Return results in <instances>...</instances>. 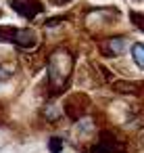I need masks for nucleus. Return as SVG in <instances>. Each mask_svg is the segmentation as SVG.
<instances>
[{
	"label": "nucleus",
	"mask_w": 144,
	"mask_h": 153,
	"mask_svg": "<svg viewBox=\"0 0 144 153\" xmlns=\"http://www.w3.org/2000/svg\"><path fill=\"white\" fill-rule=\"evenodd\" d=\"M69 74H71V55L67 51H57L50 57V65H48V80H50V86L54 88V92L63 90Z\"/></svg>",
	"instance_id": "nucleus-1"
},
{
	"label": "nucleus",
	"mask_w": 144,
	"mask_h": 153,
	"mask_svg": "<svg viewBox=\"0 0 144 153\" xmlns=\"http://www.w3.org/2000/svg\"><path fill=\"white\" fill-rule=\"evenodd\" d=\"M0 40L2 42H15L23 48H29L36 44V32L32 30H15V27H0Z\"/></svg>",
	"instance_id": "nucleus-2"
},
{
	"label": "nucleus",
	"mask_w": 144,
	"mask_h": 153,
	"mask_svg": "<svg viewBox=\"0 0 144 153\" xmlns=\"http://www.w3.org/2000/svg\"><path fill=\"white\" fill-rule=\"evenodd\" d=\"M123 151H125V145L117 140V136L111 132H100L98 143L92 147V153H123Z\"/></svg>",
	"instance_id": "nucleus-3"
},
{
	"label": "nucleus",
	"mask_w": 144,
	"mask_h": 153,
	"mask_svg": "<svg viewBox=\"0 0 144 153\" xmlns=\"http://www.w3.org/2000/svg\"><path fill=\"white\" fill-rule=\"evenodd\" d=\"M86 105H88V99H86L84 94H73V97L67 99V103H65V111H67V115H69L71 120H77V117L84 115Z\"/></svg>",
	"instance_id": "nucleus-4"
},
{
	"label": "nucleus",
	"mask_w": 144,
	"mask_h": 153,
	"mask_svg": "<svg viewBox=\"0 0 144 153\" xmlns=\"http://www.w3.org/2000/svg\"><path fill=\"white\" fill-rule=\"evenodd\" d=\"M11 4L13 9L23 15V17H36L38 13H42V4H40V0H11Z\"/></svg>",
	"instance_id": "nucleus-5"
},
{
	"label": "nucleus",
	"mask_w": 144,
	"mask_h": 153,
	"mask_svg": "<svg viewBox=\"0 0 144 153\" xmlns=\"http://www.w3.org/2000/svg\"><path fill=\"white\" fill-rule=\"evenodd\" d=\"M125 48H127V40H125V38H109V40L102 44V51H104L109 57H117V55H121Z\"/></svg>",
	"instance_id": "nucleus-6"
},
{
	"label": "nucleus",
	"mask_w": 144,
	"mask_h": 153,
	"mask_svg": "<svg viewBox=\"0 0 144 153\" xmlns=\"http://www.w3.org/2000/svg\"><path fill=\"white\" fill-rule=\"evenodd\" d=\"M132 59L140 69H144V44L142 42H136L132 46Z\"/></svg>",
	"instance_id": "nucleus-7"
},
{
	"label": "nucleus",
	"mask_w": 144,
	"mask_h": 153,
	"mask_svg": "<svg viewBox=\"0 0 144 153\" xmlns=\"http://www.w3.org/2000/svg\"><path fill=\"white\" fill-rule=\"evenodd\" d=\"M115 90H119V92H136L138 86L134 82H115Z\"/></svg>",
	"instance_id": "nucleus-8"
},
{
	"label": "nucleus",
	"mask_w": 144,
	"mask_h": 153,
	"mask_svg": "<svg viewBox=\"0 0 144 153\" xmlns=\"http://www.w3.org/2000/svg\"><path fill=\"white\" fill-rule=\"evenodd\" d=\"M48 149H50V153H61V149H63V140L61 138H50L48 140Z\"/></svg>",
	"instance_id": "nucleus-9"
},
{
	"label": "nucleus",
	"mask_w": 144,
	"mask_h": 153,
	"mask_svg": "<svg viewBox=\"0 0 144 153\" xmlns=\"http://www.w3.org/2000/svg\"><path fill=\"white\" fill-rule=\"evenodd\" d=\"M13 74H15L13 65H2V67H0V80H9Z\"/></svg>",
	"instance_id": "nucleus-10"
},
{
	"label": "nucleus",
	"mask_w": 144,
	"mask_h": 153,
	"mask_svg": "<svg viewBox=\"0 0 144 153\" xmlns=\"http://www.w3.org/2000/svg\"><path fill=\"white\" fill-rule=\"evenodd\" d=\"M50 2H52V4H65L67 0H50Z\"/></svg>",
	"instance_id": "nucleus-11"
},
{
	"label": "nucleus",
	"mask_w": 144,
	"mask_h": 153,
	"mask_svg": "<svg viewBox=\"0 0 144 153\" xmlns=\"http://www.w3.org/2000/svg\"><path fill=\"white\" fill-rule=\"evenodd\" d=\"M0 15H2V13H0Z\"/></svg>",
	"instance_id": "nucleus-12"
}]
</instances>
